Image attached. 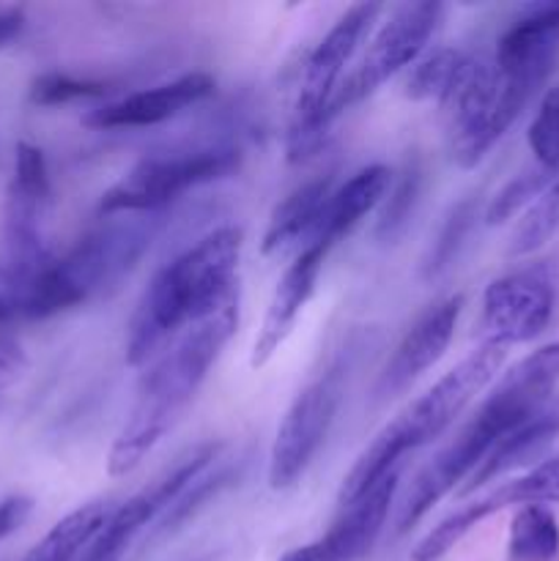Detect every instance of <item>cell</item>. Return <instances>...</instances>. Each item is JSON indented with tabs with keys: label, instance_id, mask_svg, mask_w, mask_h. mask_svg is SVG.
I'll use <instances>...</instances> for the list:
<instances>
[{
	"label": "cell",
	"instance_id": "6da1fadb",
	"mask_svg": "<svg viewBox=\"0 0 559 561\" xmlns=\"http://www.w3.org/2000/svg\"><path fill=\"white\" fill-rule=\"evenodd\" d=\"M239 329V290L217 310L190 323L159 356L148 362L137 383V398L129 420L121 427L107 458L110 477H126L162 442L181 411L190 405L208 370Z\"/></svg>",
	"mask_w": 559,
	"mask_h": 561
},
{
	"label": "cell",
	"instance_id": "7a4b0ae2",
	"mask_svg": "<svg viewBox=\"0 0 559 561\" xmlns=\"http://www.w3.org/2000/svg\"><path fill=\"white\" fill-rule=\"evenodd\" d=\"M241 244L239 228H217L153 274L126 332V362L132 367L148 365L168 340L239 290L236 268Z\"/></svg>",
	"mask_w": 559,
	"mask_h": 561
},
{
	"label": "cell",
	"instance_id": "3957f363",
	"mask_svg": "<svg viewBox=\"0 0 559 561\" xmlns=\"http://www.w3.org/2000/svg\"><path fill=\"white\" fill-rule=\"evenodd\" d=\"M504 356H507V348L482 340L466 359L444 373L425 394H420L392 422H387L378 436L362 449L349 474L343 477L338 493L340 507L354 504L356 499L373 491L384 477L398 471L406 455L436 442L475 403L477 394L499 376Z\"/></svg>",
	"mask_w": 559,
	"mask_h": 561
},
{
	"label": "cell",
	"instance_id": "277c9868",
	"mask_svg": "<svg viewBox=\"0 0 559 561\" xmlns=\"http://www.w3.org/2000/svg\"><path fill=\"white\" fill-rule=\"evenodd\" d=\"M540 88V82L502 71L493 58L471 55L466 75L442 102L453 162L464 170L477 168Z\"/></svg>",
	"mask_w": 559,
	"mask_h": 561
},
{
	"label": "cell",
	"instance_id": "5b68a950",
	"mask_svg": "<svg viewBox=\"0 0 559 561\" xmlns=\"http://www.w3.org/2000/svg\"><path fill=\"white\" fill-rule=\"evenodd\" d=\"M378 14H381L378 3L351 5L310 53L305 64V75H301L299 96H296L294 104L288 142H285L288 162L310 159L323 146L329 126H332L327 115L329 102H332L334 91L343 82L345 66L354 58L360 44L365 42Z\"/></svg>",
	"mask_w": 559,
	"mask_h": 561
},
{
	"label": "cell",
	"instance_id": "8992f818",
	"mask_svg": "<svg viewBox=\"0 0 559 561\" xmlns=\"http://www.w3.org/2000/svg\"><path fill=\"white\" fill-rule=\"evenodd\" d=\"M241 162L239 148L208 146L190 151H170L146 157L102 195L99 211L110 214H153L195 186L212 184L233 173Z\"/></svg>",
	"mask_w": 559,
	"mask_h": 561
},
{
	"label": "cell",
	"instance_id": "52a82bcc",
	"mask_svg": "<svg viewBox=\"0 0 559 561\" xmlns=\"http://www.w3.org/2000/svg\"><path fill=\"white\" fill-rule=\"evenodd\" d=\"M444 5L433 0H417V3H400L389 11L387 20L373 36L370 47L362 55L360 64L343 77L329 102V121L334 124L340 113L360 104L362 99L373 96L389 77L398 71L411 69L425 53L431 38L442 25Z\"/></svg>",
	"mask_w": 559,
	"mask_h": 561
},
{
	"label": "cell",
	"instance_id": "ba28073f",
	"mask_svg": "<svg viewBox=\"0 0 559 561\" xmlns=\"http://www.w3.org/2000/svg\"><path fill=\"white\" fill-rule=\"evenodd\" d=\"M345 394V365L334 362L318 373L285 411L269 453V488L288 491L305 477L334 425Z\"/></svg>",
	"mask_w": 559,
	"mask_h": 561
},
{
	"label": "cell",
	"instance_id": "9c48e42d",
	"mask_svg": "<svg viewBox=\"0 0 559 561\" xmlns=\"http://www.w3.org/2000/svg\"><path fill=\"white\" fill-rule=\"evenodd\" d=\"M162 211L110 214L96 230L85 236L66 257H60L66 277L82 299L118 288L121 279L140 263L148 247L162 230Z\"/></svg>",
	"mask_w": 559,
	"mask_h": 561
},
{
	"label": "cell",
	"instance_id": "30bf717a",
	"mask_svg": "<svg viewBox=\"0 0 559 561\" xmlns=\"http://www.w3.org/2000/svg\"><path fill=\"white\" fill-rule=\"evenodd\" d=\"M219 453H223V447L214 442L190 449L184 458L175 460L162 477H157L151 485L142 488L137 496H132L129 502H124L121 507H113V513H110V518L104 520L99 535L88 542V548L80 553V559L77 561L124 559L126 548L132 546V540H135L146 526L157 524L159 515H162L175 499H179V493L184 491L197 474H203V471L219 458Z\"/></svg>",
	"mask_w": 559,
	"mask_h": 561
},
{
	"label": "cell",
	"instance_id": "8fae6325",
	"mask_svg": "<svg viewBox=\"0 0 559 561\" xmlns=\"http://www.w3.org/2000/svg\"><path fill=\"white\" fill-rule=\"evenodd\" d=\"M559 387V340L532 351L515 362L507 373L488 392L482 405L471 420L493 438L502 442L507 433L529 422L551 405V394ZM493 444V447H497Z\"/></svg>",
	"mask_w": 559,
	"mask_h": 561
},
{
	"label": "cell",
	"instance_id": "7c38bea8",
	"mask_svg": "<svg viewBox=\"0 0 559 561\" xmlns=\"http://www.w3.org/2000/svg\"><path fill=\"white\" fill-rule=\"evenodd\" d=\"M554 283L543 268H521L493 279L482 296V329L502 348L540 337L554 318Z\"/></svg>",
	"mask_w": 559,
	"mask_h": 561
},
{
	"label": "cell",
	"instance_id": "4fadbf2b",
	"mask_svg": "<svg viewBox=\"0 0 559 561\" xmlns=\"http://www.w3.org/2000/svg\"><path fill=\"white\" fill-rule=\"evenodd\" d=\"M400 469L384 477L373 491L356 499L349 507H340L338 520L327 529V535L307 546L288 551L290 561H360L370 553L381 535L387 515L392 510L398 493Z\"/></svg>",
	"mask_w": 559,
	"mask_h": 561
},
{
	"label": "cell",
	"instance_id": "5bb4252c",
	"mask_svg": "<svg viewBox=\"0 0 559 561\" xmlns=\"http://www.w3.org/2000/svg\"><path fill=\"white\" fill-rule=\"evenodd\" d=\"M460 310H464V296H447L403 334L378 378V398H392V394L403 392L447 354L455 329H458Z\"/></svg>",
	"mask_w": 559,
	"mask_h": 561
},
{
	"label": "cell",
	"instance_id": "9a60e30c",
	"mask_svg": "<svg viewBox=\"0 0 559 561\" xmlns=\"http://www.w3.org/2000/svg\"><path fill=\"white\" fill-rule=\"evenodd\" d=\"M329 255V247L323 244H307L301 247L299 255L294 257L285 274L280 277L277 288H274L272 301L266 307V316H263L261 329L255 334V343H252L250 354V367L252 370H261L263 365L272 362V356L283 348V343L288 340V334L294 332L296 318L301 316L305 305L310 301V296L316 294L318 277H321L323 261Z\"/></svg>",
	"mask_w": 559,
	"mask_h": 561
},
{
	"label": "cell",
	"instance_id": "2e32d148",
	"mask_svg": "<svg viewBox=\"0 0 559 561\" xmlns=\"http://www.w3.org/2000/svg\"><path fill=\"white\" fill-rule=\"evenodd\" d=\"M214 93V77L206 71H192L179 80L129 93V96L91 110L82 124L91 129H137V126H157L175 118L192 104L203 102Z\"/></svg>",
	"mask_w": 559,
	"mask_h": 561
},
{
	"label": "cell",
	"instance_id": "e0dca14e",
	"mask_svg": "<svg viewBox=\"0 0 559 561\" xmlns=\"http://www.w3.org/2000/svg\"><path fill=\"white\" fill-rule=\"evenodd\" d=\"M559 55V0L532 3L499 36L493 64L507 75L546 82Z\"/></svg>",
	"mask_w": 559,
	"mask_h": 561
},
{
	"label": "cell",
	"instance_id": "ac0fdd59",
	"mask_svg": "<svg viewBox=\"0 0 559 561\" xmlns=\"http://www.w3.org/2000/svg\"><path fill=\"white\" fill-rule=\"evenodd\" d=\"M389 184H392V170L384 168V164H367V168L356 170L345 184L332 190L307 244H323L332 250L373 208L381 206Z\"/></svg>",
	"mask_w": 559,
	"mask_h": 561
},
{
	"label": "cell",
	"instance_id": "d6986e66",
	"mask_svg": "<svg viewBox=\"0 0 559 561\" xmlns=\"http://www.w3.org/2000/svg\"><path fill=\"white\" fill-rule=\"evenodd\" d=\"M559 436V405H548L540 414L532 416L529 422H524L521 427H515L513 433L502 438L497 447L488 453V458L482 460L480 469L471 474V480L460 488V493H471L477 488H482L486 482L497 480V477L507 474V471L521 469V466L532 463L535 458H540L548 447L554 444V438Z\"/></svg>",
	"mask_w": 559,
	"mask_h": 561
},
{
	"label": "cell",
	"instance_id": "ffe728a7",
	"mask_svg": "<svg viewBox=\"0 0 559 561\" xmlns=\"http://www.w3.org/2000/svg\"><path fill=\"white\" fill-rule=\"evenodd\" d=\"M329 195H332V179H312L307 184L296 186L290 195L277 203L269 217L266 233H263V252H285L299 247L301 241H310L312 230H316L318 219H321L323 206H327Z\"/></svg>",
	"mask_w": 559,
	"mask_h": 561
},
{
	"label": "cell",
	"instance_id": "44dd1931",
	"mask_svg": "<svg viewBox=\"0 0 559 561\" xmlns=\"http://www.w3.org/2000/svg\"><path fill=\"white\" fill-rule=\"evenodd\" d=\"M113 507L107 502H91L60 518L22 561H75L99 535Z\"/></svg>",
	"mask_w": 559,
	"mask_h": 561
},
{
	"label": "cell",
	"instance_id": "7402d4cb",
	"mask_svg": "<svg viewBox=\"0 0 559 561\" xmlns=\"http://www.w3.org/2000/svg\"><path fill=\"white\" fill-rule=\"evenodd\" d=\"M469 64L471 55L460 53L455 47L431 49L425 58H420L411 66L409 77L403 82V93L409 99H414V102L442 104L455 91V85L466 75Z\"/></svg>",
	"mask_w": 559,
	"mask_h": 561
},
{
	"label": "cell",
	"instance_id": "603a6c76",
	"mask_svg": "<svg viewBox=\"0 0 559 561\" xmlns=\"http://www.w3.org/2000/svg\"><path fill=\"white\" fill-rule=\"evenodd\" d=\"M507 553L513 561H554L559 553V520L543 504L515 510L510 520Z\"/></svg>",
	"mask_w": 559,
	"mask_h": 561
},
{
	"label": "cell",
	"instance_id": "cb8c5ba5",
	"mask_svg": "<svg viewBox=\"0 0 559 561\" xmlns=\"http://www.w3.org/2000/svg\"><path fill=\"white\" fill-rule=\"evenodd\" d=\"M233 477H236L233 466L225 463V460H219V458L214 460V463L208 466L203 474H197L195 480H192L190 485L179 493V499H175V502L170 504L162 515H159L157 524H153L151 540H162V537L179 531L181 526H184L190 518H195V515L201 513V510L206 507L212 499H217L219 493H223L225 488L233 482Z\"/></svg>",
	"mask_w": 559,
	"mask_h": 561
},
{
	"label": "cell",
	"instance_id": "d4e9b609",
	"mask_svg": "<svg viewBox=\"0 0 559 561\" xmlns=\"http://www.w3.org/2000/svg\"><path fill=\"white\" fill-rule=\"evenodd\" d=\"M488 513L497 515L499 510L526 507V504H559V455L540 460L515 480L504 482L497 491L482 496Z\"/></svg>",
	"mask_w": 559,
	"mask_h": 561
},
{
	"label": "cell",
	"instance_id": "484cf974",
	"mask_svg": "<svg viewBox=\"0 0 559 561\" xmlns=\"http://www.w3.org/2000/svg\"><path fill=\"white\" fill-rule=\"evenodd\" d=\"M559 236V179L521 214L510 239V255L524 257Z\"/></svg>",
	"mask_w": 559,
	"mask_h": 561
},
{
	"label": "cell",
	"instance_id": "4316f807",
	"mask_svg": "<svg viewBox=\"0 0 559 561\" xmlns=\"http://www.w3.org/2000/svg\"><path fill=\"white\" fill-rule=\"evenodd\" d=\"M420 192L422 170L417 162L406 164L398 179L392 175V184H389L387 197H384L381 217H378L376 225V239L381 244H392V241H398L403 236V230L411 222V214L417 208V201H420Z\"/></svg>",
	"mask_w": 559,
	"mask_h": 561
},
{
	"label": "cell",
	"instance_id": "83f0119b",
	"mask_svg": "<svg viewBox=\"0 0 559 561\" xmlns=\"http://www.w3.org/2000/svg\"><path fill=\"white\" fill-rule=\"evenodd\" d=\"M475 219H477L475 197H466V201H460L458 206L447 214L442 230L436 233V239H433L425 261H422V277L436 279L438 274L447 272V268L453 266L455 257H458V252H460V247H464L466 236H469V230L475 228Z\"/></svg>",
	"mask_w": 559,
	"mask_h": 561
},
{
	"label": "cell",
	"instance_id": "f1b7e54d",
	"mask_svg": "<svg viewBox=\"0 0 559 561\" xmlns=\"http://www.w3.org/2000/svg\"><path fill=\"white\" fill-rule=\"evenodd\" d=\"M557 179L559 175L548 173L540 164L518 173L491 197V203L486 206V214H482L486 225H502L507 219H513L515 214H524Z\"/></svg>",
	"mask_w": 559,
	"mask_h": 561
},
{
	"label": "cell",
	"instance_id": "f546056e",
	"mask_svg": "<svg viewBox=\"0 0 559 561\" xmlns=\"http://www.w3.org/2000/svg\"><path fill=\"white\" fill-rule=\"evenodd\" d=\"M486 518H491V513H488V507L482 504V499H477V502L455 510L453 515H447L442 524L433 526V529L427 531L420 542H417V548L411 551V561L444 559L455 546H458L460 540H464L466 535H469L471 529H475L477 524H482Z\"/></svg>",
	"mask_w": 559,
	"mask_h": 561
},
{
	"label": "cell",
	"instance_id": "4dcf8cb0",
	"mask_svg": "<svg viewBox=\"0 0 559 561\" xmlns=\"http://www.w3.org/2000/svg\"><path fill=\"white\" fill-rule=\"evenodd\" d=\"M535 164H540L548 173L559 175V85L543 96L535 118H532L529 131H526Z\"/></svg>",
	"mask_w": 559,
	"mask_h": 561
},
{
	"label": "cell",
	"instance_id": "1f68e13d",
	"mask_svg": "<svg viewBox=\"0 0 559 561\" xmlns=\"http://www.w3.org/2000/svg\"><path fill=\"white\" fill-rule=\"evenodd\" d=\"M107 93V82L80 80L64 71H47L31 82V102L38 107H58V104L80 102V99H99Z\"/></svg>",
	"mask_w": 559,
	"mask_h": 561
},
{
	"label": "cell",
	"instance_id": "d6a6232c",
	"mask_svg": "<svg viewBox=\"0 0 559 561\" xmlns=\"http://www.w3.org/2000/svg\"><path fill=\"white\" fill-rule=\"evenodd\" d=\"M14 321H25V277L3 257L0 261V329Z\"/></svg>",
	"mask_w": 559,
	"mask_h": 561
},
{
	"label": "cell",
	"instance_id": "836d02e7",
	"mask_svg": "<svg viewBox=\"0 0 559 561\" xmlns=\"http://www.w3.org/2000/svg\"><path fill=\"white\" fill-rule=\"evenodd\" d=\"M33 513V502L27 496H9L0 502V540L14 535Z\"/></svg>",
	"mask_w": 559,
	"mask_h": 561
},
{
	"label": "cell",
	"instance_id": "e575fe53",
	"mask_svg": "<svg viewBox=\"0 0 559 561\" xmlns=\"http://www.w3.org/2000/svg\"><path fill=\"white\" fill-rule=\"evenodd\" d=\"M22 367H25L22 345L16 343L9 332L0 329V387H3L5 381H11L14 376H20Z\"/></svg>",
	"mask_w": 559,
	"mask_h": 561
},
{
	"label": "cell",
	"instance_id": "d590c367",
	"mask_svg": "<svg viewBox=\"0 0 559 561\" xmlns=\"http://www.w3.org/2000/svg\"><path fill=\"white\" fill-rule=\"evenodd\" d=\"M25 9L22 5H0V53L16 42L25 31Z\"/></svg>",
	"mask_w": 559,
	"mask_h": 561
}]
</instances>
